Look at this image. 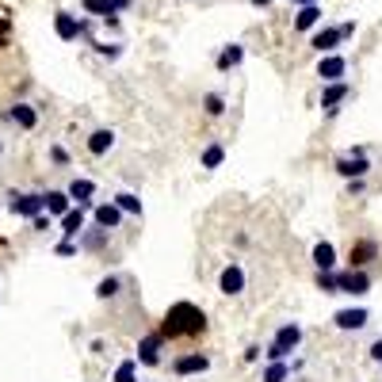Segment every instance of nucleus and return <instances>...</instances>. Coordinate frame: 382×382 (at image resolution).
Returning <instances> with one entry per match:
<instances>
[{"label":"nucleus","mask_w":382,"mask_h":382,"mask_svg":"<svg viewBox=\"0 0 382 382\" xmlns=\"http://www.w3.org/2000/svg\"><path fill=\"white\" fill-rule=\"evenodd\" d=\"M299 341H302V329H299V325H283V329L275 332V341L268 344V359H283L287 352L299 348Z\"/></svg>","instance_id":"3"},{"label":"nucleus","mask_w":382,"mask_h":382,"mask_svg":"<svg viewBox=\"0 0 382 382\" xmlns=\"http://www.w3.org/2000/svg\"><path fill=\"white\" fill-rule=\"evenodd\" d=\"M73 252H77L73 241H61V245H58V257H73Z\"/></svg>","instance_id":"33"},{"label":"nucleus","mask_w":382,"mask_h":382,"mask_svg":"<svg viewBox=\"0 0 382 382\" xmlns=\"http://www.w3.org/2000/svg\"><path fill=\"white\" fill-rule=\"evenodd\" d=\"M54 31H58L61 42H77L84 34V23L77 16H69V12H58V16H54Z\"/></svg>","instance_id":"5"},{"label":"nucleus","mask_w":382,"mask_h":382,"mask_svg":"<svg viewBox=\"0 0 382 382\" xmlns=\"http://www.w3.org/2000/svg\"><path fill=\"white\" fill-rule=\"evenodd\" d=\"M241 61H245V46H237V42H230V46L218 54V69H222V73L225 69H237Z\"/></svg>","instance_id":"18"},{"label":"nucleus","mask_w":382,"mask_h":382,"mask_svg":"<svg viewBox=\"0 0 382 382\" xmlns=\"http://www.w3.org/2000/svg\"><path fill=\"white\" fill-rule=\"evenodd\" d=\"M46 210V195H16L12 199V214L16 218H34Z\"/></svg>","instance_id":"6"},{"label":"nucleus","mask_w":382,"mask_h":382,"mask_svg":"<svg viewBox=\"0 0 382 382\" xmlns=\"http://www.w3.org/2000/svg\"><path fill=\"white\" fill-rule=\"evenodd\" d=\"M249 4H257V8H268V4H272V0H249Z\"/></svg>","instance_id":"36"},{"label":"nucleus","mask_w":382,"mask_h":382,"mask_svg":"<svg viewBox=\"0 0 382 382\" xmlns=\"http://www.w3.org/2000/svg\"><path fill=\"white\" fill-rule=\"evenodd\" d=\"M336 283H341L344 294H367L371 291V275L367 272H344V275H336Z\"/></svg>","instance_id":"10"},{"label":"nucleus","mask_w":382,"mask_h":382,"mask_svg":"<svg viewBox=\"0 0 382 382\" xmlns=\"http://www.w3.org/2000/svg\"><path fill=\"white\" fill-rule=\"evenodd\" d=\"M314 264H317V272H332V264H336V249H332L329 241H317L314 245Z\"/></svg>","instance_id":"17"},{"label":"nucleus","mask_w":382,"mask_h":382,"mask_svg":"<svg viewBox=\"0 0 382 382\" xmlns=\"http://www.w3.org/2000/svg\"><path fill=\"white\" fill-rule=\"evenodd\" d=\"M218 291L222 294H241L245 291V268L241 264H230V268H222V275H218Z\"/></svg>","instance_id":"4"},{"label":"nucleus","mask_w":382,"mask_h":382,"mask_svg":"<svg viewBox=\"0 0 382 382\" xmlns=\"http://www.w3.org/2000/svg\"><path fill=\"white\" fill-rule=\"evenodd\" d=\"M161 344H165V336H161V332H150V336L138 344V363L157 367L161 363Z\"/></svg>","instance_id":"8"},{"label":"nucleus","mask_w":382,"mask_h":382,"mask_svg":"<svg viewBox=\"0 0 382 382\" xmlns=\"http://www.w3.org/2000/svg\"><path fill=\"white\" fill-rule=\"evenodd\" d=\"M225 161V150L222 145H207V153H203V168H218Z\"/></svg>","instance_id":"27"},{"label":"nucleus","mask_w":382,"mask_h":382,"mask_svg":"<svg viewBox=\"0 0 382 382\" xmlns=\"http://www.w3.org/2000/svg\"><path fill=\"white\" fill-rule=\"evenodd\" d=\"M207 367H210V359H207V356H199V352H191V356H180V359H176V363H172V371H176V374H203Z\"/></svg>","instance_id":"11"},{"label":"nucleus","mask_w":382,"mask_h":382,"mask_svg":"<svg viewBox=\"0 0 382 382\" xmlns=\"http://www.w3.org/2000/svg\"><path fill=\"white\" fill-rule=\"evenodd\" d=\"M111 8H115V12H123V8H130V0H111Z\"/></svg>","instance_id":"35"},{"label":"nucleus","mask_w":382,"mask_h":382,"mask_svg":"<svg viewBox=\"0 0 382 382\" xmlns=\"http://www.w3.org/2000/svg\"><path fill=\"white\" fill-rule=\"evenodd\" d=\"M84 8L96 12L100 19H108V23H115V16H119V12L111 8V0H84Z\"/></svg>","instance_id":"23"},{"label":"nucleus","mask_w":382,"mask_h":382,"mask_svg":"<svg viewBox=\"0 0 382 382\" xmlns=\"http://www.w3.org/2000/svg\"><path fill=\"white\" fill-rule=\"evenodd\" d=\"M222 111H225V100L218 96V92H210L207 96V115H222Z\"/></svg>","instance_id":"30"},{"label":"nucleus","mask_w":382,"mask_h":382,"mask_svg":"<svg viewBox=\"0 0 382 382\" xmlns=\"http://www.w3.org/2000/svg\"><path fill=\"white\" fill-rule=\"evenodd\" d=\"M344 73H348V61H344L341 54H325L321 66H317V77H321L325 84H329V81H344Z\"/></svg>","instance_id":"7"},{"label":"nucleus","mask_w":382,"mask_h":382,"mask_svg":"<svg viewBox=\"0 0 382 382\" xmlns=\"http://www.w3.org/2000/svg\"><path fill=\"white\" fill-rule=\"evenodd\" d=\"M92 195H96V183H92V180H73V183H69V199H77L81 207H88Z\"/></svg>","instance_id":"19"},{"label":"nucleus","mask_w":382,"mask_h":382,"mask_svg":"<svg viewBox=\"0 0 382 382\" xmlns=\"http://www.w3.org/2000/svg\"><path fill=\"white\" fill-rule=\"evenodd\" d=\"M115 203H119L123 214H141V199H138V195H130V191H119Z\"/></svg>","instance_id":"24"},{"label":"nucleus","mask_w":382,"mask_h":382,"mask_svg":"<svg viewBox=\"0 0 382 382\" xmlns=\"http://www.w3.org/2000/svg\"><path fill=\"white\" fill-rule=\"evenodd\" d=\"M46 210H50V214H66L69 210V191H46Z\"/></svg>","instance_id":"22"},{"label":"nucleus","mask_w":382,"mask_h":382,"mask_svg":"<svg viewBox=\"0 0 382 382\" xmlns=\"http://www.w3.org/2000/svg\"><path fill=\"white\" fill-rule=\"evenodd\" d=\"M8 31H12V23L8 19H0V46H8Z\"/></svg>","instance_id":"32"},{"label":"nucleus","mask_w":382,"mask_h":382,"mask_svg":"<svg viewBox=\"0 0 382 382\" xmlns=\"http://www.w3.org/2000/svg\"><path fill=\"white\" fill-rule=\"evenodd\" d=\"M203 329H207L203 310L191 306V302H176V306H168V314H165L161 336H199Z\"/></svg>","instance_id":"1"},{"label":"nucleus","mask_w":382,"mask_h":382,"mask_svg":"<svg viewBox=\"0 0 382 382\" xmlns=\"http://www.w3.org/2000/svg\"><path fill=\"white\" fill-rule=\"evenodd\" d=\"M367 317H371L367 310H341L332 321H336V329H344V332L352 329V332H356V329H363V325H367Z\"/></svg>","instance_id":"13"},{"label":"nucleus","mask_w":382,"mask_h":382,"mask_svg":"<svg viewBox=\"0 0 382 382\" xmlns=\"http://www.w3.org/2000/svg\"><path fill=\"white\" fill-rule=\"evenodd\" d=\"M317 287H321L325 294H336V291H341V283H336V275H332V272H317Z\"/></svg>","instance_id":"29"},{"label":"nucleus","mask_w":382,"mask_h":382,"mask_svg":"<svg viewBox=\"0 0 382 382\" xmlns=\"http://www.w3.org/2000/svg\"><path fill=\"white\" fill-rule=\"evenodd\" d=\"M12 123H19L23 130H31V126L39 123V115H34V108H27V103H16V108H12Z\"/></svg>","instance_id":"21"},{"label":"nucleus","mask_w":382,"mask_h":382,"mask_svg":"<svg viewBox=\"0 0 382 382\" xmlns=\"http://www.w3.org/2000/svg\"><path fill=\"white\" fill-rule=\"evenodd\" d=\"M287 379H291V367L283 359H272V367L264 371V382H287Z\"/></svg>","instance_id":"25"},{"label":"nucleus","mask_w":382,"mask_h":382,"mask_svg":"<svg viewBox=\"0 0 382 382\" xmlns=\"http://www.w3.org/2000/svg\"><path fill=\"white\" fill-rule=\"evenodd\" d=\"M371 257H374V245H371V241H363V245H356V249H352V264H356V268L367 264Z\"/></svg>","instance_id":"28"},{"label":"nucleus","mask_w":382,"mask_h":382,"mask_svg":"<svg viewBox=\"0 0 382 382\" xmlns=\"http://www.w3.org/2000/svg\"><path fill=\"white\" fill-rule=\"evenodd\" d=\"M81 230H84V214L81 210H66V214H61V233H66V237H77Z\"/></svg>","instance_id":"20"},{"label":"nucleus","mask_w":382,"mask_h":382,"mask_svg":"<svg viewBox=\"0 0 382 382\" xmlns=\"http://www.w3.org/2000/svg\"><path fill=\"white\" fill-rule=\"evenodd\" d=\"M348 34H356V23H341V27H321V31L314 34V42H310V46H314L317 54H332V50H336V46H341L344 39H348Z\"/></svg>","instance_id":"2"},{"label":"nucleus","mask_w":382,"mask_h":382,"mask_svg":"<svg viewBox=\"0 0 382 382\" xmlns=\"http://www.w3.org/2000/svg\"><path fill=\"white\" fill-rule=\"evenodd\" d=\"M138 379V359H123L115 371V382H134Z\"/></svg>","instance_id":"26"},{"label":"nucleus","mask_w":382,"mask_h":382,"mask_svg":"<svg viewBox=\"0 0 382 382\" xmlns=\"http://www.w3.org/2000/svg\"><path fill=\"white\" fill-rule=\"evenodd\" d=\"M348 92H352V88H348L344 81H329V88L321 92V108L332 115V111H336V103H341V100H348Z\"/></svg>","instance_id":"12"},{"label":"nucleus","mask_w":382,"mask_h":382,"mask_svg":"<svg viewBox=\"0 0 382 382\" xmlns=\"http://www.w3.org/2000/svg\"><path fill=\"white\" fill-rule=\"evenodd\" d=\"M115 291H119V279H103L100 287H96V294H100V299H111Z\"/></svg>","instance_id":"31"},{"label":"nucleus","mask_w":382,"mask_h":382,"mask_svg":"<svg viewBox=\"0 0 382 382\" xmlns=\"http://www.w3.org/2000/svg\"><path fill=\"white\" fill-rule=\"evenodd\" d=\"M317 23H321V8H317V4H302L299 16H294V27H299V31H314Z\"/></svg>","instance_id":"16"},{"label":"nucleus","mask_w":382,"mask_h":382,"mask_svg":"<svg viewBox=\"0 0 382 382\" xmlns=\"http://www.w3.org/2000/svg\"><path fill=\"white\" fill-rule=\"evenodd\" d=\"M111 150H115V130H96L88 138V153H96V157H103Z\"/></svg>","instance_id":"15"},{"label":"nucleus","mask_w":382,"mask_h":382,"mask_svg":"<svg viewBox=\"0 0 382 382\" xmlns=\"http://www.w3.org/2000/svg\"><path fill=\"white\" fill-rule=\"evenodd\" d=\"M291 4H299V8H302V4H317V0H291Z\"/></svg>","instance_id":"37"},{"label":"nucleus","mask_w":382,"mask_h":382,"mask_svg":"<svg viewBox=\"0 0 382 382\" xmlns=\"http://www.w3.org/2000/svg\"><path fill=\"white\" fill-rule=\"evenodd\" d=\"M367 168H371V161H367L359 150L352 153V157H341V161H336V172L348 176V180H359V176H367Z\"/></svg>","instance_id":"9"},{"label":"nucleus","mask_w":382,"mask_h":382,"mask_svg":"<svg viewBox=\"0 0 382 382\" xmlns=\"http://www.w3.org/2000/svg\"><path fill=\"white\" fill-rule=\"evenodd\" d=\"M371 359H374V363H382V341L371 344Z\"/></svg>","instance_id":"34"},{"label":"nucleus","mask_w":382,"mask_h":382,"mask_svg":"<svg viewBox=\"0 0 382 382\" xmlns=\"http://www.w3.org/2000/svg\"><path fill=\"white\" fill-rule=\"evenodd\" d=\"M96 222H100V230H115V225L123 222L119 203H100V207H96Z\"/></svg>","instance_id":"14"}]
</instances>
